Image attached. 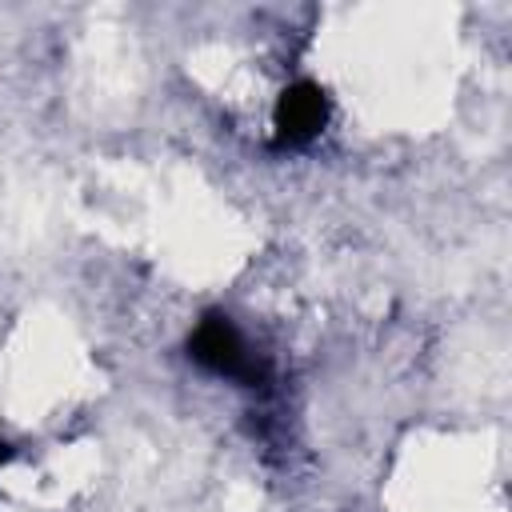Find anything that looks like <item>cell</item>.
<instances>
[{
	"label": "cell",
	"mask_w": 512,
	"mask_h": 512,
	"mask_svg": "<svg viewBox=\"0 0 512 512\" xmlns=\"http://www.w3.org/2000/svg\"><path fill=\"white\" fill-rule=\"evenodd\" d=\"M280 128L288 132V136H308V132H316L320 128V120H324V100H320V92L316 88H308V84H300V88H292V92H284V100H280Z\"/></svg>",
	"instance_id": "obj_1"
}]
</instances>
